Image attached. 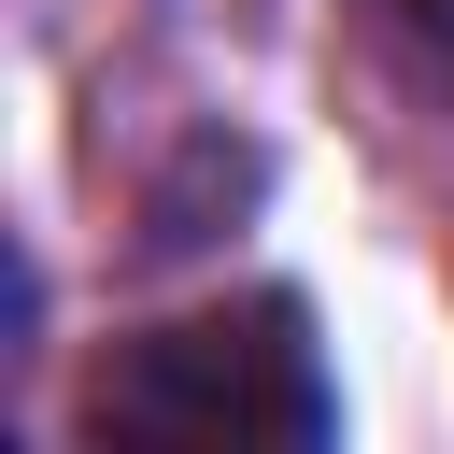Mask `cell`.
Wrapping results in <instances>:
<instances>
[{
	"label": "cell",
	"mask_w": 454,
	"mask_h": 454,
	"mask_svg": "<svg viewBox=\"0 0 454 454\" xmlns=\"http://www.w3.org/2000/svg\"><path fill=\"white\" fill-rule=\"evenodd\" d=\"M85 426L99 440H156V454H241V440H340V383L312 355V312L284 284L255 298H213V312H170L142 326L99 383H85Z\"/></svg>",
	"instance_id": "cell-1"
},
{
	"label": "cell",
	"mask_w": 454,
	"mask_h": 454,
	"mask_svg": "<svg viewBox=\"0 0 454 454\" xmlns=\"http://www.w3.org/2000/svg\"><path fill=\"white\" fill-rule=\"evenodd\" d=\"M355 28L397 57V85H426V99H454V0H355Z\"/></svg>",
	"instance_id": "cell-2"
}]
</instances>
